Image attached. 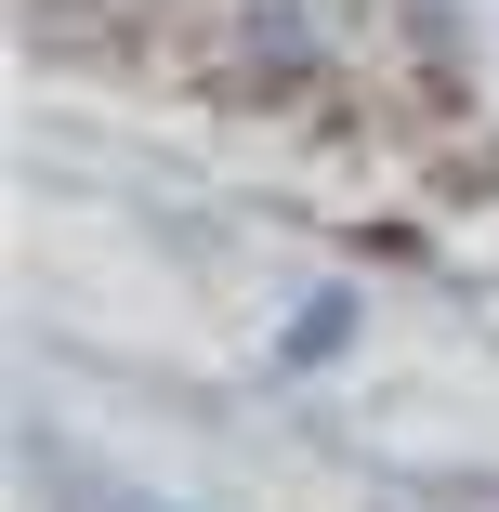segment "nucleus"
Listing matches in <instances>:
<instances>
[]
</instances>
